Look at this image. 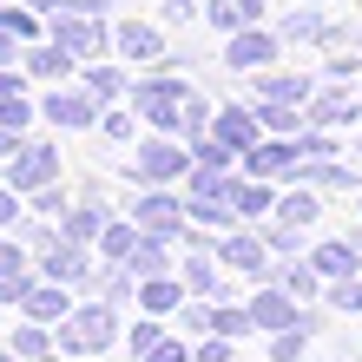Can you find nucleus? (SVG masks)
I'll use <instances>...</instances> for the list:
<instances>
[{
  "label": "nucleus",
  "mask_w": 362,
  "mask_h": 362,
  "mask_svg": "<svg viewBox=\"0 0 362 362\" xmlns=\"http://www.w3.org/2000/svg\"><path fill=\"white\" fill-rule=\"evenodd\" d=\"M105 343H112V303H86L59 316V349L66 356H99Z\"/></svg>",
  "instance_id": "1"
},
{
  "label": "nucleus",
  "mask_w": 362,
  "mask_h": 362,
  "mask_svg": "<svg viewBox=\"0 0 362 362\" xmlns=\"http://www.w3.org/2000/svg\"><path fill=\"white\" fill-rule=\"evenodd\" d=\"M47 40H59L73 59H93V53L105 47V27H99L93 13H53V33H47Z\"/></svg>",
  "instance_id": "2"
},
{
  "label": "nucleus",
  "mask_w": 362,
  "mask_h": 362,
  "mask_svg": "<svg viewBox=\"0 0 362 362\" xmlns=\"http://www.w3.org/2000/svg\"><path fill=\"white\" fill-rule=\"evenodd\" d=\"M185 93H191L185 79H145V86H139L132 99H139V112L152 119V125H178V112H185Z\"/></svg>",
  "instance_id": "3"
},
{
  "label": "nucleus",
  "mask_w": 362,
  "mask_h": 362,
  "mask_svg": "<svg viewBox=\"0 0 362 362\" xmlns=\"http://www.w3.org/2000/svg\"><path fill=\"white\" fill-rule=\"evenodd\" d=\"M276 47H284V33H257V27H238V33H230V47H224V59H230V66H270V59H276Z\"/></svg>",
  "instance_id": "4"
},
{
  "label": "nucleus",
  "mask_w": 362,
  "mask_h": 362,
  "mask_svg": "<svg viewBox=\"0 0 362 362\" xmlns=\"http://www.w3.org/2000/svg\"><path fill=\"white\" fill-rule=\"evenodd\" d=\"M185 165H191V152H185V145H139V158H132V172L145 178V185H165V178H178L185 172Z\"/></svg>",
  "instance_id": "5"
},
{
  "label": "nucleus",
  "mask_w": 362,
  "mask_h": 362,
  "mask_svg": "<svg viewBox=\"0 0 362 362\" xmlns=\"http://www.w3.org/2000/svg\"><path fill=\"white\" fill-rule=\"evenodd\" d=\"M53 172H59L53 145H20V152H13V185H20V191H40V185H53Z\"/></svg>",
  "instance_id": "6"
},
{
  "label": "nucleus",
  "mask_w": 362,
  "mask_h": 362,
  "mask_svg": "<svg viewBox=\"0 0 362 362\" xmlns=\"http://www.w3.org/2000/svg\"><path fill=\"white\" fill-rule=\"evenodd\" d=\"M47 276H53V284H93V257H86V244L59 238V244L47 250Z\"/></svg>",
  "instance_id": "7"
},
{
  "label": "nucleus",
  "mask_w": 362,
  "mask_h": 362,
  "mask_svg": "<svg viewBox=\"0 0 362 362\" xmlns=\"http://www.w3.org/2000/svg\"><path fill=\"white\" fill-rule=\"evenodd\" d=\"M53 125H99V93H47Z\"/></svg>",
  "instance_id": "8"
},
{
  "label": "nucleus",
  "mask_w": 362,
  "mask_h": 362,
  "mask_svg": "<svg viewBox=\"0 0 362 362\" xmlns=\"http://www.w3.org/2000/svg\"><path fill=\"white\" fill-rule=\"evenodd\" d=\"M132 218H139V230H152V238H172L178 230V198H165V191L132 198Z\"/></svg>",
  "instance_id": "9"
},
{
  "label": "nucleus",
  "mask_w": 362,
  "mask_h": 362,
  "mask_svg": "<svg viewBox=\"0 0 362 362\" xmlns=\"http://www.w3.org/2000/svg\"><path fill=\"white\" fill-rule=\"evenodd\" d=\"M218 257H224L230 270H250V276H264V270H270V244H257L250 230H238V238H224V244H218Z\"/></svg>",
  "instance_id": "10"
},
{
  "label": "nucleus",
  "mask_w": 362,
  "mask_h": 362,
  "mask_svg": "<svg viewBox=\"0 0 362 362\" xmlns=\"http://www.w3.org/2000/svg\"><path fill=\"white\" fill-rule=\"evenodd\" d=\"M20 310H27L33 323H59V316L73 310V296L59 290V284H27V296H20Z\"/></svg>",
  "instance_id": "11"
},
{
  "label": "nucleus",
  "mask_w": 362,
  "mask_h": 362,
  "mask_svg": "<svg viewBox=\"0 0 362 362\" xmlns=\"http://www.w3.org/2000/svg\"><path fill=\"white\" fill-rule=\"evenodd\" d=\"M296 158H303L296 145H250V152H244V172H250V178H270V172H296Z\"/></svg>",
  "instance_id": "12"
},
{
  "label": "nucleus",
  "mask_w": 362,
  "mask_h": 362,
  "mask_svg": "<svg viewBox=\"0 0 362 362\" xmlns=\"http://www.w3.org/2000/svg\"><path fill=\"white\" fill-rule=\"evenodd\" d=\"M119 53L125 59H158L165 53V33L145 27V20H125V27H119Z\"/></svg>",
  "instance_id": "13"
},
{
  "label": "nucleus",
  "mask_w": 362,
  "mask_h": 362,
  "mask_svg": "<svg viewBox=\"0 0 362 362\" xmlns=\"http://www.w3.org/2000/svg\"><path fill=\"white\" fill-rule=\"evenodd\" d=\"M250 323H264V329H290V323H296V303H290V290H264L257 303H250Z\"/></svg>",
  "instance_id": "14"
},
{
  "label": "nucleus",
  "mask_w": 362,
  "mask_h": 362,
  "mask_svg": "<svg viewBox=\"0 0 362 362\" xmlns=\"http://www.w3.org/2000/svg\"><path fill=\"white\" fill-rule=\"evenodd\" d=\"M218 139L230 145V152H250V145H257V112H218Z\"/></svg>",
  "instance_id": "15"
},
{
  "label": "nucleus",
  "mask_w": 362,
  "mask_h": 362,
  "mask_svg": "<svg viewBox=\"0 0 362 362\" xmlns=\"http://www.w3.org/2000/svg\"><path fill=\"white\" fill-rule=\"evenodd\" d=\"M99 230H105V218H99V204L86 198V204H73V211H66V230H59V238H73V244H99Z\"/></svg>",
  "instance_id": "16"
},
{
  "label": "nucleus",
  "mask_w": 362,
  "mask_h": 362,
  "mask_svg": "<svg viewBox=\"0 0 362 362\" xmlns=\"http://www.w3.org/2000/svg\"><path fill=\"white\" fill-rule=\"evenodd\" d=\"M224 198H230V211H238V218H257V211L270 204V191H264L257 178H250V185H244V178H224Z\"/></svg>",
  "instance_id": "17"
},
{
  "label": "nucleus",
  "mask_w": 362,
  "mask_h": 362,
  "mask_svg": "<svg viewBox=\"0 0 362 362\" xmlns=\"http://www.w3.org/2000/svg\"><path fill=\"white\" fill-rule=\"evenodd\" d=\"M264 13V0H211V20H218L224 33H238V27H250V20Z\"/></svg>",
  "instance_id": "18"
},
{
  "label": "nucleus",
  "mask_w": 362,
  "mask_h": 362,
  "mask_svg": "<svg viewBox=\"0 0 362 362\" xmlns=\"http://www.w3.org/2000/svg\"><path fill=\"white\" fill-rule=\"evenodd\" d=\"M66 66H73V53L59 47V40H53V47H33V53H27V73H33V79H59Z\"/></svg>",
  "instance_id": "19"
},
{
  "label": "nucleus",
  "mask_w": 362,
  "mask_h": 362,
  "mask_svg": "<svg viewBox=\"0 0 362 362\" xmlns=\"http://www.w3.org/2000/svg\"><path fill=\"white\" fill-rule=\"evenodd\" d=\"M125 264H132V276H158L165 270V238H139Z\"/></svg>",
  "instance_id": "20"
},
{
  "label": "nucleus",
  "mask_w": 362,
  "mask_h": 362,
  "mask_svg": "<svg viewBox=\"0 0 362 362\" xmlns=\"http://www.w3.org/2000/svg\"><path fill=\"white\" fill-rule=\"evenodd\" d=\"M139 303L152 310V316H165V310H178L185 296H178V284H165V276H145V290H139Z\"/></svg>",
  "instance_id": "21"
},
{
  "label": "nucleus",
  "mask_w": 362,
  "mask_h": 362,
  "mask_svg": "<svg viewBox=\"0 0 362 362\" xmlns=\"http://www.w3.org/2000/svg\"><path fill=\"white\" fill-rule=\"evenodd\" d=\"M264 99H284V105H303L310 99V79H290V73H270L264 86H257Z\"/></svg>",
  "instance_id": "22"
},
{
  "label": "nucleus",
  "mask_w": 362,
  "mask_h": 362,
  "mask_svg": "<svg viewBox=\"0 0 362 362\" xmlns=\"http://www.w3.org/2000/svg\"><path fill=\"white\" fill-rule=\"evenodd\" d=\"M132 244H139V224H105L99 230V250H105V257H119V264L132 257Z\"/></svg>",
  "instance_id": "23"
},
{
  "label": "nucleus",
  "mask_w": 362,
  "mask_h": 362,
  "mask_svg": "<svg viewBox=\"0 0 362 362\" xmlns=\"http://www.w3.org/2000/svg\"><path fill=\"white\" fill-rule=\"evenodd\" d=\"M284 40H329V20L303 7V13H290V20H284Z\"/></svg>",
  "instance_id": "24"
},
{
  "label": "nucleus",
  "mask_w": 362,
  "mask_h": 362,
  "mask_svg": "<svg viewBox=\"0 0 362 362\" xmlns=\"http://www.w3.org/2000/svg\"><path fill=\"white\" fill-rule=\"evenodd\" d=\"M316 270H323V276H356V250L349 244H323V250H316Z\"/></svg>",
  "instance_id": "25"
},
{
  "label": "nucleus",
  "mask_w": 362,
  "mask_h": 362,
  "mask_svg": "<svg viewBox=\"0 0 362 362\" xmlns=\"http://www.w3.org/2000/svg\"><path fill=\"white\" fill-rule=\"evenodd\" d=\"M0 27H7L13 40H47V33H40V20H33V7H0Z\"/></svg>",
  "instance_id": "26"
},
{
  "label": "nucleus",
  "mask_w": 362,
  "mask_h": 362,
  "mask_svg": "<svg viewBox=\"0 0 362 362\" xmlns=\"http://www.w3.org/2000/svg\"><path fill=\"white\" fill-rule=\"evenodd\" d=\"M316 276H323V270H310V264H284V270H276V284H284L290 296H310Z\"/></svg>",
  "instance_id": "27"
},
{
  "label": "nucleus",
  "mask_w": 362,
  "mask_h": 362,
  "mask_svg": "<svg viewBox=\"0 0 362 362\" xmlns=\"http://www.w3.org/2000/svg\"><path fill=\"white\" fill-rule=\"evenodd\" d=\"M27 119H33V99L27 93H7V99H0V125H7V132H20Z\"/></svg>",
  "instance_id": "28"
},
{
  "label": "nucleus",
  "mask_w": 362,
  "mask_h": 362,
  "mask_svg": "<svg viewBox=\"0 0 362 362\" xmlns=\"http://www.w3.org/2000/svg\"><path fill=\"white\" fill-rule=\"evenodd\" d=\"M316 119L323 125H356L362 112H356V99H316Z\"/></svg>",
  "instance_id": "29"
},
{
  "label": "nucleus",
  "mask_w": 362,
  "mask_h": 362,
  "mask_svg": "<svg viewBox=\"0 0 362 362\" xmlns=\"http://www.w3.org/2000/svg\"><path fill=\"white\" fill-rule=\"evenodd\" d=\"M191 158H198V165H211V172H218V165L230 158V145H224L218 132H211V139H191Z\"/></svg>",
  "instance_id": "30"
},
{
  "label": "nucleus",
  "mask_w": 362,
  "mask_h": 362,
  "mask_svg": "<svg viewBox=\"0 0 362 362\" xmlns=\"http://www.w3.org/2000/svg\"><path fill=\"white\" fill-rule=\"evenodd\" d=\"M276 362H296L303 356V323H290V329H276V349H270Z\"/></svg>",
  "instance_id": "31"
},
{
  "label": "nucleus",
  "mask_w": 362,
  "mask_h": 362,
  "mask_svg": "<svg viewBox=\"0 0 362 362\" xmlns=\"http://www.w3.org/2000/svg\"><path fill=\"white\" fill-rule=\"evenodd\" d=\"M13 356H27V362H40V356H47V336H40L33 323H27V329H13Z\"/></svg>",
  "instance_id": "32"
},
{
  "label": "nucleus",
  "mask_w": 362,
  "mask_h": 362,
  "mask_svg": "<svg viewBox=\"0 0 362 362\" xmlns=\"http://www.w3.org/2000/svg\"><path fill=\"white\" fill-rule=\"evenodd\" d=\"M86 93H99V99H112V93H125V79H119L112 66H93V73H86Z\"/></svg>",
  "instance_id": "33"
},
{
  "label": "nucleus",
  "mask_w": 362,
  "mask_h": 362,
  "mask_svg": "<svg viewBox=\"0 0 362 362\" xmlns=\"http://www.w3.org/2000/svg\"><path fill=\"white\" fill-rule=\"evenodd\" d=\"M329 303H336V310H362V284H356V276H336Z\"/></svg>",
  "instance_id": "34"
},
{
  "label": "nucleus",
  "mask_w": 362,
  "mask_h": 362,
  "mask_svg": "<svg viewBox=\"0 0 362 362\" xmlns=\"http://www.w3.org/2000/svg\"><path fill=\"white\" fill-rule=\"evenodd\" d=\"M303 185H349L343 165H303Z\"/></svg>",
  "instance_id": "35"
},
{
  "label": "nucleus",
  "mask_w": 362,
  "mask_h": 362,
  "mask_svg": "<svg viewBox=\"0 0 362 362\" xmlns=\"http://www.w3.org/2000/svg\"><path fill=\"white\" fill-rule=\"evenodd\" d=\"M316 218V198H284V224L296 230V224H310Z\"/></svg>",
  "instance_id": "36"
},
{
  "label": "nucleus",
  "mask_w": 362,
  "mask_h": 362,
  "mask_svg": "<svg viewBox=\"0 0 362 362\" xmlns=\"http://www.w3.org/2000/svg\"><path fill=\"white\" fill-rule=\"evenodd\" d=\"M211 323H218V336H238V329H250V310H218Z\"/></svg>",
  "instance_id": "37"
},
{
  "label": "nucleus",
  "mask_w": 362,
  "mask_h": 362,
  "mask_svg": "<svg viewBox=\"0 0 362 362\" xmlns=\"http://www.w3.org/2000/svg\"><path fill=\"white\" fill-rule=\"evenodd\" d=\"M185 356H191V349H185V343H165V336L145 349V362H185Z\"/></svg>",
  "instance_id": "38"
},
{
  "label": "nucleus",
  "mask_w": 362,
  "mask_h": 362,
  "mask_svg": "<svg viewBox=\"0 0 362 362\" xmlns=\"http://www.w3.org/2000/svg\"><path fill=\"white\" fill-rule=\"evenodd\" d=\"M296 152H303V158H329V152H336V139H323V132H310V139H296Z\"/></svg>",
  "instance_id": "39"
},
{
  "label": "nucleus",
  "mask_w": 362,
  "mask_h": 362,
  "mask_svg": "<svg viewBox=\"0 0 362 362\" xmlns=\"http://www.w3.org/2000/svg\"><path fill=\"white\" fill-rule=\"evenodd\" d=\"M204 119H211V112H204V99H198V93H191V99H185V112H178V125H185V132H198V125H204Z\"/></svg>",
  "instance_id": "40"
},
{
  "label": "nucleus",
  "mask_w": 362,
  "mask_h": 362,
  "mask_svg": "<svg viewBox=\"0 0 362 362\" xmlns=\"http://www.w3.org/2000/svg\"><path fill=\"white\" fill-rule=\"evenodd\" d=\"M20 264H27V250H20V244H0V276H20Z\"/></svg>",
  "instance_id": "41"
},
{
  "label": "nucleus",
  "mask_w": 362,
  "mask_h": 362,
  "mask_svg": "<svg viewBox=\"0 0 362 362\" xmlns=\"http://www.w3.org/2000/svg\"><path fill=\"white\" fill-rule=\"evenodd\" d=\"M185 284H191V290H211V264L191 257V264H185Z\"/></svg>",
  "instance_id": "42"
},
{
  "label": "nucleus",
  "mask_w": 362,
  "mask_h": 362,
  "mask_svg": "<svg viewBox=\"0 0 362 362\" xmlns=\"http://www.w3.org/2000/svg\"><path fill=\"white\" fill-rule=\"evenodd\" d=\"M99 125H105V139H132V119H125V112H105Z\"/></svg>",
  "instance_id": "43"
},
{
  "label": "nucleus",
  "mask_w": 362,
  "mask_h": 362,
  "mask_svg": "<svg viewBox=\"0 0 362 362\" xmlns=\"http://www.w3.org/2000/svg\"><path fill=\"white\" fill-rule=\"evenodd\" d=\"M191 362H230V343H224V336H218V343H204L198 356H191Z\"/></svg>",
  "instance_id": "44"
},
{
  "label": "nucleus",
  "mask_w": 362,
  "mask_h": 362,
  "mask_svg": "<svg viewBox=\"0 0 362 362\" xmlns=\"http://www.w3.org/2000/svg\"><path fill=\"white\" fill-rule=\"evenodd\" d=\"M33 204H40V211H59V204H66V191H53V185H40V191H33Z\"/></svg>",
  "instance_id": "45"
},
{
  "label": "nucleus",
  "mask_w": 362,
  "mask_h": 362,
  "mask_svg": "<svg viewBox=\"0 0 362 362\" xmlns=\"http://www.w3.org/2000/svg\"><path fill=\"white\" fill-rule=\"evenodd\" d=\"M13 152H20V139L7 132V125H0V158H13Z\"/></svg>",
  "instance_id": "46"
},
{
  "label": "nucleus",
  "mask_w": 362,
  "mask_h": 362,
  "mask_svg": "<svg viewBox=\"0 0 362 362\" xmlns=\"http://www.w3.org/2000/svg\"><path fill=\"white\" fill-rule=\"evenodd\" d=\"M13 211H20V204H13V191H0V224H13Z\"/></svg>",
  "instance_id": "47"
},
{
  "label": "nucleus",
  "mask_w": 362,
  "mask_h": 362,
  "mask_svg": "<svg viewBox=\"0 0 362 362\" xmlns=\"http://www.w3.org/2000/svg\"><path fill=\"white\" fill-rule=\"evenodd\" d=\"M7 59H13V33L0 27V66H7Z\"/></svg>",
  "instance_id": "48"
}]
</instances>
